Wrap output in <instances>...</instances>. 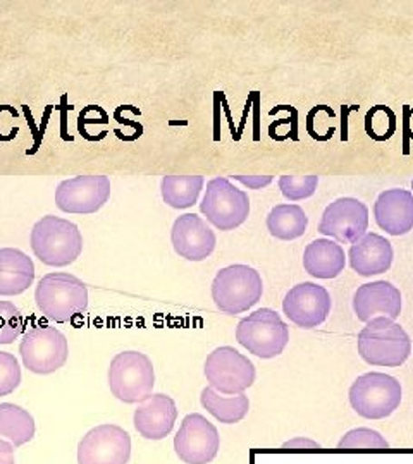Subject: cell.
Masks as SVG:
<instances>
[{"mask_svg":"<svg viewBox=\"0 0 413 464\" xmlns=\"http://www.w3.org/2000/svg\"><path fill=\"white\" fill-rule=\"evenodd\" d=\"M34 301L45 318L55 324H69L88 310V287L73 274L52 272L38 282Z\"/></svg>","mask_w":413,"mask_h":464,"instance_id":"obj_1","label":"cell"},{"mask_svg":"<svg viewBox=\"0 0 413 464\" xmlns=\"http://www.w3.org/2000/svg\"><path fill=\"white\" fill-rule=\"evenodd\" d=\"M357 349L369 365L397 368L410 358L412 339L395 320L376 316L359 334Z\"/></svg>","mask_w":413,"mask_h":464,"instance_id":"obj_2","label":"cell"},{"mask_svg":"<svg viewBox=\"0 0 413 464\" xmlns=\"http://www.w3.org/2000/svg\"><path fill=\"white\" fill-rule=\"evenodd\" d=\"M30 245L34 255L49 266H67L74 264L83 253L80 227L61 217H42L32 229Z\"/></svg>","mask_w":413,"mask_h":464,"instance_id":"obj_3","label":"cell"},{"mask_svg":"<svg viewBox=\"0 0 413 464\" xmlns=\"http://www.w3.org/2000/svg\"><path fill=\"white\" fill-rule=\"evenodd\" d=\"M264 295V282L253 266H230L221 268L212 282L215 306L228 315L245 314Z\"/></svg>","mask_w":413,"mask_h":464,"instance_id":"obj_4","label":"cell"},{"mask_svg":"<svg viewBox=\"0 0 413 464\" xmlns=\"http://www.w3.org/2000/svg\"><path fill=\"white\" fill-rule=\"evenodd\" d=\"M401 383L382 372H369L351 383L348 399L353 411L365 420H384L401 404Z\"/></svg>","mask_w":413,"mask_h":464,"instance_id":"obj_5","label":"cell"},{"mask_svg":"<svg viewBox=\"0 0 413 464\" xmlns=\"http://www.w3.org/2000/svg\"><path fill=\"white\" fill-rule=\"evenodd\" d=\"M236 341L250 354L272 360L282 354L290 343V327L281 315L270 308H261L240 320Z\"/></svg>","mask_w":413,"mask_h":464,"instance_id":"obj_6","label":"cell"},{"mask_svg":"<svg viewBox=\"0 0 413 464\" xmlns=\"http://www.w3.org/2000/svg\"><path fill=\"white\" fill-rule=\"evenodd\" d=\"M107 381L114 398L126 404H138L152 396L155 372L147 354L140 351H123L111 362Z\"/></svg>","mask_w":413,"mask_h":464,"instance_id":"obj_7","label":"cell"},{"mask_svg":"<svg viewBox=\"0 0 413 464\" xmlns=\"http://www.w3.org/2000/svg\"><path fill=\"white\" fill-rule=\"evenodd\" d=\"M200 212L219 231H234L250 216L247 191L236 188L230 178H214L207 183Z\"/></svg>","mask_w":413,"mask_h":464,"instance_id":"obj_8","label":"cell"},{"mask_svg":"<svg viewBox=\"0 0 413 464\" xmlns=\"http://www.w3.org/2000/svg\"><path fill=\"white\" fill-rule=\"evenodd\" d=\"M203 373L209 385L224 396L245 394L257 379L251 360L231 346L214 349L205 360Z\"/></svg>","mask_w":413,"mask_h":464,"instance_id":"obj_9","label":"cell"},{"mask_svg":"<svg viewBox=\"0 0 413 464\" xmlns=\"http://www.w3.org/2000/svg\"><path fill=\"white\" fill-rule=\"evenodd\" d=\"M19 354L23 365L32 373L50 375L66 365L69 344L63 332L50 325H40L25 334Z\"/></svg>","mask_w":413,"mask_h":464,"instance_id":"obj_10","label":"cell"},{"mask_svg":"<svg viewBox=\"0 0 413 464\" xmlns=\"http://www.w3.org/2000/svg\"><path fill=\"white\" fill-rule=\"evenodd\" d=\"M111 198V179L107 176H76L59 183L55 205L64 214H97Z\"/></svg>","mask_w":413,"mask_h":464,"instance_id":"obj_11","label":"cell"},{"mask_svg":"<svg viewBox=\"0 0 413 464\" xmlns=\"http://www.w3.org/2000/svg\"><path fill=\"white\" fill-rule=\"evenodd\" d=\"M130 458L132 437L119 425H99L78 444V464H128Z\"/></svg>","mask_w":413,"mask_h":464,"instance_id":"obj_12","label":"cell"},{"mask_svg":"<svg viewBox=\"0 0 413 464\" xmlns=\"http://www.w3.org/2000/svg\"><path fill=\"white\" fill-rule=\"evenodd\" d=\"M221 448V437L207 418L192 413L182 421L174 437V450L184 464L212 463Z\"/></svg>","mask_w":413,"mask_h":464,"instance_id":"obj_13","label":"cell"},{"mask_svg":"<svg viewBox=\"0 0 413 464\" xmlns=\"http://www.w3.org/2000/svg\"><path fill=\"white\" fill-rule=\"evenodd\" d=\"M369 229V208L357 198L334 199L324 210L319 232L334 239L336 243L355 245Z\"/></svg>","mask_w":413,"mask_h":464,"instance_id":"obj_14","label":"cell"},{"mask_svg":"<svg viewBox=\"0 0 413 464\" xmlns=\"http://www.w3.org/2000/svg\"><path fill=\"white\" fill-rule=\"evenodd\" d=\"M330 306L332 301L326 287L314 282H301L286 293L282 314L300 329L310 331L328 320Z\"/></svg>","mask_w":413,"mask_h":464,"instance_id":"obj_15","label":"cell"},{"mask_svg":"<svg viewBox=\"0 0 413 464\" xmlns=\"http://www.w3.org/2000/svg\"><path fill=\"white\" fill-rule=\"evenodd\" d=\"M171 243L174 251L184 260L203 262L214 253L217 237L202 217L184 214L172 224Z\"/></svg>","mask_w":413,"mask_h":464,"instance_id":"obj_16","label":"cell"},{"mask_svg":"<svg viewBox=\"0 0 413 464\" xmlns=\"http://www.w3.org/2000/svg\"><path fill=\"white\" fill-rule=\"evenodd\" d=\"M353 312L364 324L376 316H386L397 322L401 314V293L391 282H369L355 291Z\"/></svg>","mask_w":413,"mask_h":464,"instance_id":"obj_17","label":"cell"},{"mask_svg":"<svg viewBox=\"0 0 413 464\" xmlns=\"http://www.w3.org/2000/svg\"><path fill=\"white\" fill-rule=\"evenodd\" d=\"M178 420V408L174 399L165 394H152L138 404L134 411V429L147 440L165 439Z\"/></svg>","mask_w":413,"mask_h":464,"instance_id":"obj_18","label":"cell"},{"mask_svg":"<svg viewBox=\"0 0 413 464\" xmlns=\"http://www.w3.org/2000/svg\"><path fill=\"white\" fill-rule=\"evenodd\" d=\"M395 251L391 243L376 232H367L348 249L349 266L362 277L386 274L393 266Z\"/></svg>","mask_w":413,"mask_h":464,"instance_id":"obj_19","label":"cell"},{"mask_svg":"<svg viewBox=\"0 0 413 464\" xmlns=\"http://www.w3.org/2000/svg\"><path fill=\"white\" fill-rule=\"evenodd\" d=\"M374 217L382 231L403 236L413 229V193L408 189H386L374 203Z\"/></svg>","mask_w":413,"mask_h":464,"instance_id":"obj_20","label":"cell"},{"mask_svg":"<svg viewBox=\"0 0 413 464\" xmlns=\"http://www.w3.org/2000/svg\"><path fill=\"white\" fill-rule=\"evenodd\" d=\"M34 281V260L25 251L0 248V296L23 295Z\"/></svg>","mask_w":413,"mask_h":464,"instance_id":"obj_21","label":"cell"},{"mask_svg":"<svg viewBox=\"0 0 413 464\" xmlns=\"http://www.w3.org/2000/svg\"><path fill=\"white\" fill-rule=\"evenodd\" d=\"M345 266V249L332 239H315L303 251V268L314 279H336Z\"/></svg>","mask_w":413,"mask_h":464,"instance_id":"obj_22","label":"cell"},{"mask_svg":"<svg viewBox=\"0 0 413 464\" xmlns=\"http://www.w3.org/2000/svg\"><path fill=\"white\" fill-rule=\"evenodd\" d=\"M265 224H267V231L270 232L272 237L281 241H293L301 237L307 231L309 217L300 205L282 203V205H276L269 212Z\"/></svg>","mask_w":413,"mask_h":464,"instance_id":"obj_23","label":"cell"},{"mask_svg":"<svg viewBox=\"0 0 413 464\" xmlns=\"http://www.w3.org/2000/svg\"><path fill=\"white\" fill-rule=\"evenodd\" d=\"M200 402H202L203 410H207V413H211L217 421H221L224 425L240 423L241 420L247 418L248 411H250L248 396L238 394V396L224 398L211 385L202 391Z\"/></svg>","mask_w":413,"mask_h":464,"instance_id":"obj_24","label":"cell"},{"mask_svg":"<svg viewBox=\"0 0 413 464\" xmlns=\"http://www.w3.org/2000/svg\"><path fill=\"white\" fill-rule=\"evenodd\" d=\"M203 184V176H164L161 181V195L171 208L184 210L199 201Z\"/></svg>","mask_w":413,"mask_h":464,"instance_id":"obj_25","label":"cell"},{"mask_svg":"<svg viewBox=\"0 0 413 464\" xmlns=\"http://www.w3.org/2000/svg\"><path fill=\"white\" fill-rule=\"evenodd\" d=\"M0 437H7L15 448L28 444L34 437V420L21 406L0 404Z\"/></svg>","mask_w":413,"mask_h":464,"instance_id":"obj_26","label":"cell"},{"mask_svg":"<svg viewBox=\"0 0 413 464\" xmlns=\"http://www.w3.org/2000/svg\"><path fill=\"white\" fill-rule=\"evenodd\" d=\"M25 332V318L11 301H0V344H13Z\"/></svg>","mask_w":413,"mask_h":464,"instance_id":"obj_27","label":"cell"},{"mask_svg":"<svg viewBox=\"0 0 413 464\" xmlns=\"http://www.w3.org/2000/svg\"><path fill=\"white\" fill-rule=\"evenodd\" d=\"M280 189L282 197L290 201L310 198L317 189L319 176H281Z\"/></svg>","mask_w":413,"mask_h":464,"instance_id":"obj_28","label":"cell"},{"mask_svg":"<svg viewBox=\"0 0 413 464\" xmlns=\"http://www.w3.org/2000/svg\"><path fill=\"white\" fill-rule=\"evenodd\" d=\"M339 449H388L389 442L386 437L378 430L372 429H353L347 431L339 442Z\"/></svg>","mask_w":413,"mask_h":464,"instance_id":"obj_29","label":"cell"},{"mask_svg":"<svg viewBox=\"0 0 413 464\" xmlns=\"http://www.w3.org/2000/svg\"><path fill=\"white\" fill-rule=\"evenodd\" d=\"M21 383V366L15 354L0 351V398L9 396Z\"/></svg>","mask_w":413,"mask_h":464,"instance_id":"obj_30","label":"cell"},{"mask_svg":"<svg viewBox=\"0 0 413 464\" xmlns=\"http://www.w3.org/2000/svg\"><path fill=\"white\" fill-rule=\"evenodd\" d=\"M231 179L247 186L248 189H264L274 181L272 176H231Z\"/></svg>","mask_w":413,"mask_h":464,"instance_id":"obj_31","label":"cell"},{"mask_svg":"<svg viewBox=\"0 0 413 464\" xmlns=\"http://www.w3.org/2000/svg\"><path fill=\"white\" fill-rule=\"evenodd\" d=\"M282 448L284 449H319L320 448V444L319 442H315L312 439H309V437H295V439H291V440H288V442H284L282 444Z\"/></svg>","mask_w":413,"mask_h":464,"instance_id":"obj_32","label":"cell"},{"mask_svg":"<svg viewBox=\"0 0 413 464\" xmlns=\"http://www.w3.org/2000/svg\"><path fill=\"white\" fill-rule=\"evenodd\" d=\"M0 464H16L15 446L5 440H0Z\"/></svg>","mask_w":413,"mask_h":464,"instance_id":"obj_33","label":"cell"},{"mask_svg":"<svg viewBox=\"0 0 413 464\" xmlns=\"http://www.w3.org/2000/svg\"><path fill=\"white\" fill-rule=\"evenodd\" d=\"M412 189H413V181H412Z\"/></svg>","mask_w":413,"mask_h":464,"instance_id":"obj_34","label":"cell"}]
</instances>
